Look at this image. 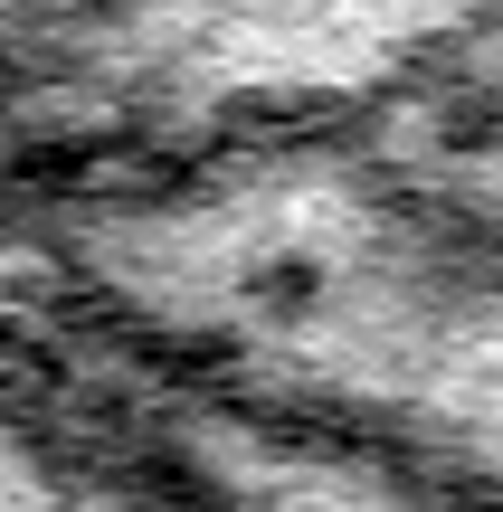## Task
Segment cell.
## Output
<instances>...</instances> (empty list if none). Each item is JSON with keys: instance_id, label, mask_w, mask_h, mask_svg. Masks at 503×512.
Returning a JSON list of instances; mask_svg holds the SVG:
<instances>
[{"instance_id": "cell-4", "label": "cell", "mask_w": 503, "mask_h": 512, "mask_svg": "<svg viewBox=\"0 0 503 512\" xmlns=\"http://www.w3.org/2000/svg\"><path fill=\"white\" fill-rule=\"evenodd\" d=\"M485 86H494V95H503V57H494V67H485Z\"/></svg>"}, {"instance_id": "cell-1", "label": "cell", "mask_w": 503, "mask_h": 512, "mask_svg": "<svg viewBox=\"0 0 503 512\" xmlns=\"http://www.w3.org/2000/svg\"><path fill=\"white\" fill-rule=\"evenodd\" d=\"M0 256L124 370L503 512V95L0 190Z\"/></svg>"}, {"instance_id": "cell-2", "label": "cell", "mask_w": 503, "mask_h": 512, "mask_svg": "<svg viewBox=\"0 0 503 512\" xmlns=\"http://www.w3.org/2000/svg\"><path fill=\"white\" fill-rule=\"evenodd\" d=\"M503 57V0H0V190L323 133Z\"/></svg>"}, {"instance_id": "cell-3", "label": "cell", "mask_w": 503, "mask_h": 512, "mask_svg": "<svg viewBox=\"0 0 503 512\" xmlns=\"http://www.w3.org/2000/svg\"><path fill=\"white\" fill-rule=\"evenodd\" d=\"M0 512H228L143 427L105 351L0 256Z\"/></svg>"}]
</instances>
